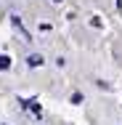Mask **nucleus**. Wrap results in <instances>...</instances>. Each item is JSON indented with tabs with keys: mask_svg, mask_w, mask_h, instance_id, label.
I'll return each mask as SVG.
<instances>
[{
	"mask_svg": "<svg viewBox=\"0 0 122 125\" xmlns=\"http://www.w3.org/2000/svg\"><path fill=\"white\" fill-rule=\"evenodd\" d=\"M27 64H29L32 69H35V67H43V56H37V53H32V56L27 59Z\"/></svg>",
	"mask_w": 122,
	"mask_h": 125,
	"instance_id": "obj_1",
	"label": "nucleus"
},
{
	"mask_svg": "<svg viewBox=\"0 0 122 125\" xmlns=\"http://www.w3.org/2000/svg\"><path fill=\"white\" fill-rule=\"evenodd\" d=\"M0 69H11V59L5 53H0Z\"/></svg>",
	"mask_w": 122,
	"mask_h": 125,
	"instance_id": "obj_2",
	"label": "nucleus"
},
{
	"mask_svg": "<svg viewBox=\"0 0 122 125\" xmlns=\"http://www.w3.org/2000/svg\"><path fill=\"white\" fill-rule=\"evenodd\" d=\"M53 3H61V0H53Z\"/></svg>",
	"mask_w": 122,
	"mask_h": 125,
	"instance_id": "obj_3",
	"label": "nucleus"
}]
</instances>
